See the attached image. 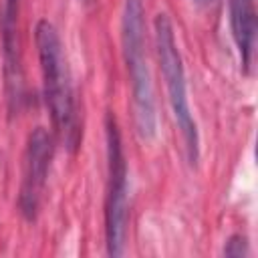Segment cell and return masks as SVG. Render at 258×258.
<instances>
[{
	"instance_id": "4",
	"label": "cell",
	"mask_w": 258,
	"mask_h": 258,
	"mask_svg": "<svg viewBox=\"0 0 258 258\" xmlns=\"http://www.w3.org/2000/svg\"><path fill=\"white\" fill-rule=\"evenodd\" d=\"M107 137V202H105V238L107 254L121 256L129 222L127 210V161L123 155L121 133L111 113L105 117Z\"/></svg>"
},
{
	"instance_id": "9",
	"label": "cell",
	"mask_w": 258,
	"mask_h": 258,
	"mask_svg": "<svg viewBox=\"0 0 258 258\" xmlns=\"http://www.w3.org/2000/svg\"><path fill=\"white\" fill-rule=\"evenodd\" d=\"M194 2H196V4H200V6H206V4H210L212 0H194Z\"/></svg>"
},
{
	"instance_id": "2",
	"label": "cell",
	"mask_w": 258,
	"mask_h": 258,
	"mask_svg": "<svg viewBox=\"0 0 258 258\" xmlns=\"http://www.w3.org/2000/svg\"><path fill=\"white\" fill-rule=\"evenodd\" d=\"M145 10L143 0H125L121 18V40L127 73L131 79L133 95V117L137 135L145 141L155 137L157 115L153 99V83L149 75L147 54H145Z\"/></svg>"
},
{
	"instance_id": "8",
	"label": "cell",
	"mask_w": 258,
	"mask_h": 258,
	"mask_svg": "<svg viewBox=\"0 0 258 258\" xmlns=\"http://www.w3.org/2000/svg\"><path fill=\"white\" fill-rule=\"evenodd\" d=\"M224 254L226 256H234V258H240V256H248L250 254V248H248V240L244 236H232L226 246H224Z\"/></svg>"
},
{
	"instance_id": "3",
	"label": "cell",
	"mask_w": 258,
	"mask_h": 258,
	"mask_svg": "<svg viewBox=\"0 0 258 258\" xmlns=\"http://www.w3.org/2000/svg\"><path fill=\"white\" fill-rule=\"evenodd\" d=\"M155 30V48H157V58H159V69L167 87V99L173 111V119L177 123V129L183 137L185 143V155L191 165L198 163L200 159V135H198V125L194 121L189 101H187V83H185V71H183V60L175 42L173 26L167 14H157L153 22Z\"/></svg>"
},
{
	"instance_id": "5",
	"label": "cell",
	"mask_w": 258,
	"mask_h": 258,
	"mask_svg": "<svg viewBox=\"0 0 258 258\" xmlns=\"http://www.w3.org/2000/svg\"><path fill=\"white\" fill-rule=\"evenodd\" d=\"M52 159V139L44 127L32 129L26 141L24 149V163H22V181H20V194H18V208L20 214L32 222L38 214L46 175Z\"/></svg>"
},
{
	"instance_id": "6",
	"label": "cell",
	"mask_w": 258,
	"mask_h": 258,
	"mask_svg": "<svg viewBox=\"0 0 258 258\" xmlns=\"http://www.w3.org/2000/svg\"><path fill=\"white\" fill-rule=\"evenodd\" d=\"M2 54H4V79L10 111H18L22 101V67H20V42H18V0H6L4 24H2Z\"/></svg>"
},
{
	"instance_id": "7",
	"label": "cell",
	"mask_w": 258,
	"mask_h": 258,
	"mask_svg": "<svg viewBox=\"0 0 258 258\" xmlns=\"http://www.w3.org/2000/svg\"><path fill=\"white\" fill-rule=\"evenodd\" d=\"M230 24L236 40L242 67L248 71L256 40V10L254 0H230Z\"/></svg>"
},
{
	"instance_id": "1",
	"label": "cell",
	"mask_w": 258,
	"mask_h": 258,
	"mask_svg": "<svg viewBox=\"0 0 258 258\" xmlns=\"http://www.w3.org/2000/svg\"><path fill=\"white\" fill-rule=\"evenodd\" d=\"M36 50L42 73L44 101L52 119L56 133L62 137L64 145L73 151L79 145V119L75 109L73 85L69 77L67 58L62 52L60 36L48 20H40L34 28Z\"/></svg>"
}]
</instances>
